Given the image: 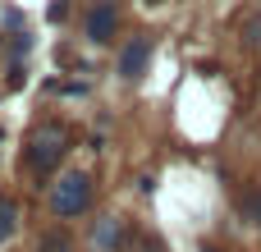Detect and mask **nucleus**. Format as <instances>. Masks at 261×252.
I'll return each mask as SVG.
<instances>
[{
	"mask_svg": "<svg viewBox=\"0 0 261 252\" xmlns=\"http://www.w3.org/2000/svg\"><path fill=\"white\" fill-rule=\"evenodd\" d=\"M64 152H69V133H64L60 124H41V129L28 138V147H23V165H28L32 174H50V170L64 161Z\"/></svg>",
	"mask_w": 261,
	"mask_h": 252,
	"instance_id": "obj_1",
	"label": "nucleus"
},
{
	"mask_svg": "<svg viewBox=\"0 0 261 252\" xmlns=\"http://www.w3.org/2000/svg\"><path fill=\"white\" fill-rule=\"evenodd\" d=\"M87 202H92V179H87L83 170L64 174V179L50 188V211H55L60 220H73V216H83V211H87Z\"/></svg>",
	"mask_w": 261,
	"mask_h": 252,
	"instance_id": "obj_2",
	"label": "nucleus"
},
{
	"mask_svg": "<svg viewBox=\"0 0 261 252\" xmlns=\"http://www.w3.org/2000/svg\"><path fill=\"white\" fill-rule=\"evenodd\" d=\"M147 64H151V37H133V41L119 51V73L133 83V78L147 73Z\"/></svg>",
	"mask_w": 261,
	"mask_h": 252,
	"instance_id": "obj_3",
	"label": "nucleus"
},
{
	"mask_svg": "<svg viewBox=\"0 0 261 252\" xmlns=\"http://www.w3.org/2000/svg\"><path fill=\"white\" fill-rule=\"evenodd\" d=\"M115 28H119V9H115V5H96L92 18H87V37H92V41H110Z\"/></svg>",
	"mask_w": 261,
	"mask_h": 252,
	"instance_id": "obj_4",
	"label": "nucleus"
},
{
	"mask_svg": "<svg viewBox=\"0 0 261 252\" xmlns=\"http://www.w3.org/2000/svg\"><path fill=\"white\" fill-rule=\"evenodd\" d=\"M92 243H96L101 252H110L115 243H119V220H115V216H101V220L92 225Z\"/></svg>",
	"mask_w": 261,
	"mask_h": 252,
	"instance_id": "obj_5",
	"label": "nucleus"
},
{
	"mask_svg": "<svg viewBox=\"0 0 261 252\" xmlns=\"http://www.w3.org/2000/svg\"><path fill=\"white\" fill-rule=\"evenodd\" d=\"M18 230V202L14 197H0V243H9Z\"/></svg>",
	"mask_w": 261,
	"mask_h": 252,
	"instance_id": "obj_6",
	"label": "nucleus"
},
{
	"mask_svg": "<svg viewBox=\"0 0 261 252\" xmlns=\"http://www.w3.org/2000/svg\"><path fill=\"white\" fill-rule=\"evenodd\" d=\"M37 252H73V243H69V234H46L37 243Z\"/></svg>",
	"mask_w": 261,
	"mask_h": 252,
	"instance_id": "obj_7",
	"label": "nucleus"
},
{
	"mask_svg": "<svg viewBox=\"0 0 261 252\" xmlns=\"http://www.w3.org/2000/svg\"><path fill=\"white\" fill-rule=\"evenodd\" d=\"M248 216H252V225L261 230V188L252 193V202H248Z\"/></svg>",
	"mask_w": 261,
	"mask_h": 252,
	"instance_id": "obj_8",
	"label": "nucleus"
},
{
	"mask_svg": "<svg viewBox=\"0 0 261 252\" xmlns=\"http://www.w3.org/2000/svg\"><path fill=\"white\" fill-rule=\"evenodd\" d=\"M142 252H165V248H156V243H147V248H142Z\"/></svg>",
	"mask_w": 261,
	"mask_h": 252,
	"instance_id": "obj_9",
	"label": "nucleus"
},
{
	"mask_svg": "<svg viewBox=\"0 0 261 252\" xmlns=\"http://www.w3.org/2000/svg\"><path fill=\"white\" fill-rule=\"evenodd\" d=\"M147 5H161V0H147Z\"/></svg>",
	"mask_w": 261,
	"mask_h": 252,
	"instance_id": "obj_10",
	"label": "nucleus"
},
{
	"mask_svg": "<svg viewBox=\"0 0 261 252\" xmlns=\"http://www.w3.org/2000/svg\"><path fill=\"white\" fill-rule=\"evenodd\" d=\"M206 252H220V248H206Z\"/></svg>",
	"mask_w": 261,
	"mask_h": 252,
	"instance_id": "obj_11",
	"label": "nucleus"
}]
</instances>
